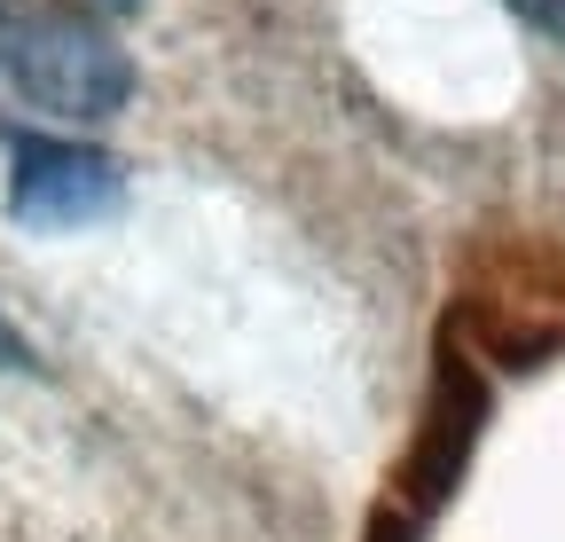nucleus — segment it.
Here are the masks:
<instances>
[{
    "label": "nucleus",
    "mask_w": 565,
    "mask_h": 542,
    "mask_svg": "<svg viewBox=\"0 0 565 542\" xmlns=\"http://www.w3.org/2000/svg\"><path fill=\"white\" fill-rule=\"evenodd\" d=\"M0 362H24V347H17V330L0 322Z\"/></svg>",
    "instance_id": "4"
},
{
    "label": "nucleus",
    "mask_w": 565,
    "mask_h": 542,
    "mask_svg": "<svg viewBox=\"0 0 565 542\" xmlns=\"http://www.w3.org/2000/svg\"><path fill=\"white\" fill-rule=\"evenodd\" d=\"M519 9H526L534 24H550V32H565V0H519Z\"/></svg>",
    "instance_id": "3"
},
{
    "label": "nucleus",
    "mask_w": 565,
    "mask_h": 542,
    "mask_svg": "<svg viewBox=\"0 0 565 542\" xmlns=\"http://www.w3.org/2000/svg\"><path fill=\"white\" fill-rule=\"evenodd\" d=\"M0 63H9V79L40 110H63V118H110L134 95L126 47L110 32H95L87 17H63V9L0 24Z\"/></svg>",
    "instance_id": "1"
},
{
    "label": "nucleus",
    "mask_w": 565,
    "mask_h": 542,
    "mask_svg": "<svg viewBox=\"0 0 565 542\" xmlns=\"http://www.w3.org/2000/svg\"><path fill=\"white\" fill-rule=\"evenodd\" d=\"M118 158L87 150V142H55V134H24L17 142V173H9V213L24 229H87L103 213H118Z\"/></svg>",
    "instance_id": "2"
},
{
    "label": "nucleus",
    "mask_w": 565,
    "mask_h": 542,
    "mask_svg": "<svg viewBox=\"0 0 565 542\" xmlns=\"http://www.w3.org/2000/svg\"><path fill=\"white\" fill-rule=\"evenodd\" d=\"M377 542H401V527H385V534H377Z\"/></svg>",
    "instance_id": "5"
}]
</instances>
